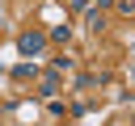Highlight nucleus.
Wrapping results in <instances>:
<instances>
[{"label":"nucleus","instance_id":"nucleus-1","mask_svg":"<svg viewBox=\"0 0 135 126\" xmlns=\"http://www.w3.org/2000/svg\"><path fill=\"white\" fill-rule=\"evenodd\" d=\"M38 46H42V38H38V34H25V38H21V50H25V55H34Z\"/></svg>","mask_w":135,"mask_h":126}]
</instances>
